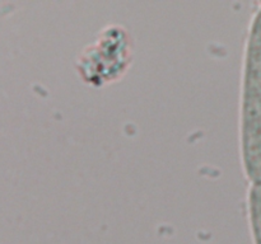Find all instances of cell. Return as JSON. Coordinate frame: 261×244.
<instances>
[{
	"label": "cell",
	"instance_id": "obj_2",
	"mask_svg": "<svg viewBox=\"0 0 261 244\" xmlns=\"http://www.w3.org/2000/svg\"><path fill=\"white\" fill-rule=\"evenodd\" d=\"M249 218L254 244H261V183L249 191Z\"/></svg>",
	"mask_w": 261,
	"mask_h": 244
},
{
	"label": "cell",
	"instance_id": "obj_1",
	"mask_svg": "<svg viewBox=\"0 0 261 244\" xmlns=\"http://www.w3.org/2000/svg\"><path fill=\"white\" fill-rule=\"evenodd\" d=\"M241 151L251 185L261 183V7L247 38L241 102Z\"/></svg>",
	"mask_w": 261,
	"mask_h": 244
}]
</instances>
